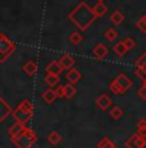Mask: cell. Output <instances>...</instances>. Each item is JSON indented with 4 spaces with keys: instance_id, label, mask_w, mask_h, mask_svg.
<instances>
[{
    "instance_id": "4dcf8cb0",
    "label": "cell",
    "mask_w": 146,
    "mask_h": 148,
    "mask_svg": "<svg viewBox=\"0 0 146 148\" xmlns=\"http://www.w3.org/2000/svg\"><path fill=\"white\" fill-rule=\"evenodd\" d=\"M137 95H139L141 99L146 101V85L142 84L141 86L139 88V90H137Z\"/></svg>"
},
{
    "instance_id": "e0dca14e",
    "label": "cell",
    "mask_w": 146,
    "mask_h": 148,
    "mask_svg": "<svg viewBox=\"0 0 146 148\" xmlns=\"http://www.w3.org/2000/svg\"><path fill=\"white\" fill-rule=\"evenodd\" d=\"M113 50H114V53L117 54V56H119V57H123L126 53L128 52V48L126 47V44H124V41H118L114 44V47H113Z\"/></svg>"
},
{
    "instance_id": "cb8c5ba5",
    "label": "cell",
    "mask_w": 146,
    "mask_h": 148,
    "mask_svg": "<svg viewBox=\"0 0 146 148\" xmlns=\"http://www.w3.org/2000/svg\"><path fill=\"white\" fill-rule=\"evenodd\" d=\"M97 148H117V147L110 139L106 138V136H104L101 140L99 142V144H97Z\"/></svg>"
},
{
    "instance_id": "9c48e42d",
    "label": "cell",
    "mask_w": 146,
    "mask_h": 148,
    "mask_svg": "<svg viewBox=\"0 0 146 148\" xmlns=\"http://www.w3.org/2000/svg\"><path fill=\"white\" fill-rule=\"evenodd\" d=\"M108 53H109L108 47H106L105 44H103V42H97L94 47V49H92V54H94V57L97 61H103V59L108 56Z\"/></svg>"
},
{
    "instance_id": "44dd1931",
    "label": "cell",
    "mask_w": 146,
    "mask_h": 148,
    "mask_svg": "<svg viewBox=\"0 0 146 148\" xmlns=\"http://www.w3.org/2000/svg\"><path fill=\"white\" fill-rule=\"evenodd\" d=\"M47 140H49V143L53 144V146H58L62 142V135L59 134L58 132H51L47 135Z\"/></svg>"
},
{
    "instance_id": "2e32d148",
    "label": "cell",
    "mask_w": 146,
    "mask_h": 148,
    "mask_svg": "<svg viewBox=\"0 0 146 148\" xmlns=\"http://www.w3.org/2000/svg\"><path fill=\"white\" fill-rule=\"evenodd\" d=\"M123 21H124V14L120 12V10H116V12L112 13L110 22L114 25V26H119V25H122Z\"/></svg>"
},
{
    "instance_id": "52a82bcc",
    "label": "cell",
    "mask_w": 146,
    "mask_h": 148,
    "mask_svg": "<svg viewBox=\"0 0 146 148\" xmlns=\"http://www.w3.org/2000/svg\"><path fill=\"white\" fill-rule=\"evenodd\" d=\"M13 112H14V110L12 108V106L4 98H0V121H5L7 117L13 115Z\"/></svg>"
},
{
    "instance_id": "7a4b0ae2",
    "label": "cell",
    "mask_w": 146,
    "mask_h": 148,
    "mask_svg": "<svg viewBox=\"0 0 146 148\" xmlns=\"http://www.w3.org/2000/svg\"><path fill=\"white\" fill-rule=\"evenodd\" d=\"M12 116L14 117V120L17 122L26 125L27 122L31 121V119H32V116H33L32 102L28 101V99H23V101L16 107V110H14V112H13Z\"/></svg>"
},
{
    "instance_id": "3957f363",
    "label": "cell",
    "mask_w": 146,
    "mask_h": 148,
    "mask_svg": "<svg viewBox=\"0 0 146 148\" xmlns=\"http://www.w3.org/2000/svg\"><path fill=\"white\" fill-rule=\"evenodd\" d=\"M131 86H132V80L126 73L120 72V73H118L117 77L109 84V90H110L113 94L120 95V94L127 93L128 90L131 89Z\"/></svg>"
},
{
    "instance_id": "5bb4252c",
    "label": "cell",
    "mask_w": 146,
    "mask_h": 148,
    "mask_svg": "<svg viewBox=\"0 0 146 148\" xmlns=\"http://www.w3.org/2000/svg\"><path fill=\"white\" fill-rule=\"evenodd\" d=\"M57 98H58L57 90H54L53 88H49V89H46L43 93V99L47 104H53L55 101H57Z\"/></svg>"
},
{
    "instance_id": "f1b7e54d",
    "label": "cell",
    "mask_w": 146,
    "mask_h": 148,
    "mask_svg": "<svg viewBox=\"0 0 146 148\" xmlns=\"http://www.w3.org/2000/svg\"><path fill=\"white\" fill-rule=\"evenodd\" d=\"M136 26L137 28H139L140 31H141L142 34H146V17H141V18L137 21V23H136Z\"/></svg>"
},
{
    "instance_id": "f546056e",
    "label": "cell",
    "mask_w": 146,
    "mask_h": 148,
    "mask_svg": "<svg viewBox=\"0 0 146 148\" xmlns=\"http://www.w3.org/2000/svg\"><path fill=\"white\" fill-rule=\"evenodd\" d=\"M124 44H126V47L128 48V50H131V49H133L135 47H136V40H135L133 38H131V36H128V38H126L124 40Z\"/></svg>"
},
{
    "instance_id": "e575fe53",
    "label": "cell",
    "mask_w": 146,
    "mask_h": 148,
    "mask_svg": "<svg viewBox=\"0 0 146 148\" xmlns=\"http://www.w3.org/2000/svg\"><path fill=\"white\" fill-rule=\"evenodd\" d=\"M145 17H146V16H145Z\"/></svg>"
},
{
    "instance_id": "603a6c76",
    "label": "cell",
    "mask_w": 146,
    "mask_h": 148,
    "mask_svg": "<svg viewBox=\"0 0 146 148\" xmlns=\"http://www.w3.org/2000/svg\"><path fill=\"white\" fill-rule=\"evenodd\" d=\"M45 82H46V85H49L50 88L55 86V85L59 84V76H57V75H46L45 76Z\"/></svg>"
},
{
    "instance_id": "836d02e7",
    "label": "cell",
    "mask_w": 146,
    "mask_h": 148,
    "mask_svg": "<svg viewBox=\"0 0 146 148\" xmlns=\"http://www.w3.org/2000/svg\"><path fill=\"white\" fill-rule=\"evenodd\" d=\"M142 84H144V85H146V80H145V81H142Z\"/></svg>"
},
{
    "instance_id": "d6986e66",
    "label": "cell",
    "mask_w": 146,
    "mask_h": 148,
    "mask_svg": "<svg viewBox=\"0 0 146 148\" xmlns=\"http://www.w3.org/2000/svg\"><path fill=\"white\" fill-rule=\"evenodd\" d=\"M76 93H77V89H76V86L73 84L68 82V84L64 85V98L71 99L76 95Z\"/></svg>"
},
{
    "instance_id": "30bf717a",
    "label": "cell",
    "mask_w": 146,
    "mask_h": 148,
    "mask_svg": "<svg viewBox=\"0 0 146 148\" xmlns=\"http://www.w3.org/2000/svg\"><path fill=\"white\" fill-rule=\"evenodd\" d=\"M64 71L63 66L60 64V62L59 61H51L49 64H47L46 67H45V72H46V75H62V72Z\"/></svg>"
},
{
    "instance_id": "ac0fdd59",
    "label": "cell",
    "mask_w": 146,
    "mask_h": 148,
    "mask_svg": "<svg viewBox=\"0 0 146 148\" xmlns=\"http://www.w3.org/2000/svg\"><path fill=\"white\" fill-rule=\"evenodd\" d=\"M92 9H94V13L97 18L104 17L106 13H108V7H106L104 3H97V4H95V7L92 8Z\"/></svg>"
},
{
    "instance_id": "ffe728a7",
    "label": "cell",
    "mask_w": 146,
    "mask_h": 148,
    "mask_svg": "<svg viewBox=\"0 0 146 148\" xmlns=\"http://www.w3.org/2000/svg\"><path fill=\"white\" fill-rule=\"evenodd\" d=\"M118 31L117 30H114L113 27H110V28H108V30H105V32H104V36H105V39L108 41H110V42H113V41H116L117 39H118Z\"/></svg>"
},
{
    "instance_id": "7402d4cb",
    "label": "cell",
    "mask_w": 146,
    "mask_h": 148,
    "mask_svg": "<svg viewBox=\"0 0 146 148\" xmlns=\"http://www.w3.org/2000/svg\"><path fill=\"white\" fill-rule=\"evenodd\" d=\"M109 115H110V117L113 119V120H119V119H122L123 116V110L120 108L119 106H114L113 108L110 110V112H109Z\"/></svg>"
},
{
    "instance_id": "277c9868",
    "label": "cell",
    "mask_w": 146,
    "mask_h": 148,
    "mask_svg": "<svg viewBox=\"0 0 146 148\" xmlns=\"http://www.w3.org/2000/svg\"><path fill=\"white\" fill-rule=\"evenodd\" d=\"M10 140L17 148H32L33 144L37 142V135L32 129L26 127L21 134L10 139Z\"/></svg>"
},
{
    "instance_id": "6da1fadb",
    "label": "cell",
    "mask_w": 146,
    "mask_h": 148,
    "mask_svg": "<svg viewBox=\"0 0 146 148\" xmlns=\"http://www.w3.org/2000/svg\"><path fill=\"white\" fill-rule=\"evenodd\" d=\"M97 17L95 16L94 9L90 8L86 1L78 3L74 9L68 14V19L81 31H86L95 22Z\"/></svg>"
},
{
    "instance_id": "4fadbf2b",
    "label": "cell",
    "mask_w": 146,
    "mask_h": 148,
    "mask_svg": "<svg viewBox=\"0 0 146 148\" xmlns=\"http://www.w3.org/2000/svg\"><path fill=\"white\" fill-rule=\"evenodd\" d=\"M59 62H60V64L63 66L64 70H72V68H74L73 66L76 64V59L73 58L71 54H64V56L59 59Z\"/></svg>"
},
{
    "instance_id": "d4e9b609",
    "label": "cell",
    "mask_w": 146,
    "mask_h": 148,
    "mask_svg": "<svg viewBox=\"0 0 146 148\" xmlns=\"http://www.w3.org/2000/svg\"><path fill=\"white\" fill-rule=\"evenodd\" d=\"M137 133L140 135L146 136V119H140L139 122H137Z\"/></svg>"
},
{
    "instance_id": "8fae6325",
    "label": "cell",
    "mask_w": 146,
    "mask_h": 148,
    "mask_svg": "<svg viewBox=\"0 0 146 148\" xmlns=\"http://www.w3.org/2000/svg\"><path fill=\"white\" fill-rule=\"evenodd\" d=\"M26 129V125H23V124H19V122H14V124H12L9 126V129H8V135H9V138L10 139H13V138H16L17 135H19L23 130Z\"/></svg>"
},
{
    "instance_id": "8992f818",
    "label": "cell",
    "mask_w": 146,
    "mask_h": 148,
    "mask_svg": "<svg viewBox=\"0 0 146 148\" xmlns=\"http://www.w3.org/2000/svg\"><path fill=\"white\" fill-rule=\"evenodd\" d=\"M126 147L127 148H145L146 147V136L140 135L139 133L132 134L130 138L126 140Z\"/></svg>"
},
{
    "instance_id": "4316f807",
    "label": "cell",
    "mask_w": 146,
    "mask_h": 148,
    "mask_svg": "<svg viewBox=\"0 0 146 148\" xmlns=\"http://www.w3.org/2000/svg\"><path fill=\"white\" fill-rule=\"evenodd\" d=\"M135 73H136L137 77L141 79L142 81L146 80V68H144V67H136V68H135Z\"/></svg>"
},
{
    "instance_id": "9a60e30c",
    "label": "cell",
    "mask_w": 146,
    "mask_h": 148,
    "mask_svg": "<svg viewBox=\"0 0 146 148\" xmlns=\"http://www.w3.org/2000/svg\"><path fill=\"white\" fill-rule=\"evenodd\" d=\"M22 70H23V72L26 73V75L33 76L36 72H37V63H36L35 61H28L23 64Z\"/></svg>"
},
{
    "instance_id": "484cf974",
    "label": "cell",
    "mask_w": 146,
    "mask_h": 148,
    "mask_svg": "<svg viewBox=\"0 0 146 148\" xmlns=\"http://www.w3.org/2000/svg\"><path fill=\"white\" fill-rule=\"evenodd\" d=\"M69 41H71L73 45H78L82 41V35H81L78 31H74V32H72L71 35H69Z\"/></svg>"
},
{
    "instance_id": "ba28073f",
    "label": "cell",
    "mask_w": 146,
    "mask_h": 148,
    "mask_svg": "<svg viewBox=\"0 0 146 148\" xmlns=\"http://www.w3.org/2000/svg\"><path fill=\"white\" fill-rule=\"evenodd\" d=\"M95 103H96V106H97V108H99V110L106 111L109 107L112 106V104H113V101H112V98H110V97H109L108 94L103 93V94H100V95L96 98Z\"/></svg>"
},
{
    "instance_id": "5b68a950",
    "label": "cell",
    "mask_w": 146,
    "mask_h": 148,
    "mask_svg": "<svg viewBox=\"0 0 146 148\" xmlns=\"http://www.w3.org/2000/svg\"><path fill=\"white\" fill-rule=\"evenodd\" d=\"M17 45L5 34H0V63H4L13 53L16 52Z\"/></svg>"
},
{
    "instance_id": "7c38bea8",
    "label": "cell",
    "mask_w": 146,
    "mask_h": 148,
    "mask_svg": "<svg viewBox=\"0 0 146 148\" xmlns=\"http://www.w3.org/2000/svg\"><path fill=\"white\" fill-rule=\"evenodd\" d=\"M66 79L68 80V82L74 85L82 79V75H81V72L77 68H72V70H68V72H67V75H66Z\"/></svg>"
},
{
    "instance_id": "d6a6232c",
    "label": "cell",
    "mask_w": 146,
    "mask_h": 148,
    "mask_svg": "<svg viewBox=\"0 0 146 148\" xmlns=\"http://www.w3.org/2000/svg\"><path fill=\"white\" fill-rule=\"evenodd\" d=\"M97 3H104V0H97Z\"/></svg>"
},
{
    "instance_id": "1f68e13d",
    "label": "cell",
    "mask_w": 146,
    "mask_h": 148,
    "mask_svg": "<svg viewBox=\"0 0 146 148\" xmlns=\"http://www.w3.org/2000/svg\"><path fill=\"white\" fill-rule=\"evenodd\" d=\"M55 90H57L58 98H62V97H64V85H58V88Z\"/></svg>"
},
{
    "instance_id": "83f0119b",
    "label": "cell",
    "mask_w": 146,
    "mask_h": 148,
    "mask_svg": "<svg viewBox=\"0 0 146 148\" xmlns=\"http://www.w3.org/2000/svg\"><path fill=\"white\" fill-rule=\"evenodd\" d=\"M135 64H136V67H144V68H146V52L142 53L141 56L136 59Z\"/></svg>"
}]
</instances>
